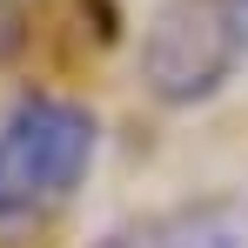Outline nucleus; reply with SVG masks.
Masks as SVG:
<instances>
[{
	"label": "nucleus",
	"instance_id": "3",
	"mask_svg": "<svg viewBox=\"0 0 248 248\" xmlns=\"http://www.w3.org/2000/svg\"><path fill=\"white\" fill-rule=\"evenodd\" d=\"M20 47V0H0V61Z\"/></svg>",
	"mask_w": 248,
	"mask_h": 248
},
{
	"label": "nucleus",
	"instance_id": "1",
	"mask_svg": "<svg viewBox=\"0 0 248 248\" xmlns=\"http://www.w3.org/2000/svg\"><path fill=\"white\" fill-rule=\"evenodd\" d=\"M101 121L94 108L54 87H20L0 108V228H34L74 202L94 168Z\"/></svg>",
	"mask_w": 248,
	"mask_h": 248
},
{
	"label": "nucleus",
	"instance_id": "2",
	"mask_svg": "<svg viewBox=\"0 0 248 248\" xmlns=\"http://www.w3.org/2000/svg\"><path fill=\"white\" fill-rule=\"evenodd\" d=\"M248 61V0H161L141 27V87L161 108H202Z\"/></svg>",
	"mask_w": 248,
	"mask_h": 248
}]
</instances>
